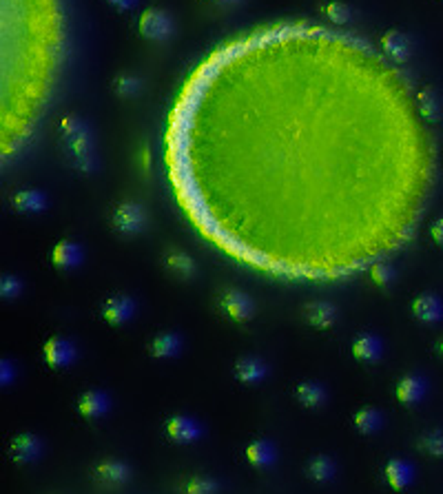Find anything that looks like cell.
Here are the masks:
<instances>
[{
  "label": "cell",
  "instance_id": "obj_2",
  "mask_svg": "<svg viewBox=\"0 0 443 494\" xmlns=\"http://www.w3.org/2000/svg\"><path fill=\"white\" fill-rule=\"evenodd\" d=\"M145 209L136 202H120L111 211V228L120 235H138L145 228Z\"/></svg>",
  "mask_w": 443,
  "mask_h": 494
},
{
  "label": "cell",
  "instance_id": "obj_12",
  "mask_svg": "<svg viewBox=\"0 0 443 494\" xmlns=\"http://www.w3.org/2000/svg\"><path fill=\"white\" fill-rule=\"evenodd\" d=\"M426 395V382L416 375H408L397 384V399L406 406L419 404Z\"/></svg>",
  "mask_w": 443,
  "mask_h": 494
},
{
  "label": "cell",
  "instance_id": "obj_36",
  "mask_svg": "<svg viewBox=\"0 0 443 494\" xmlns=\"http://www.w3.org/2000/svg\"><path fill=\"white\" fill-rule=\"evenodd\" d=\"M217 3H242V0H217Z\"/></svg>",
  "mask_w": 443,
  "mask_h": 494
},
{
  "label": "cell",
  "instance_id": "obj_17",
  "mask_svg": "<svg viewBox=\"0 0 443 494\" xmlns=\"http://www.w3.org/2000/svg\"><path fill=\"white\" fill-rule=\"evenodd\" d=\"M386 481L388 486L393 490H403L412 484V465L401 461V459H395L386 465Z\"/></svg>",
  "mask_w": 443,
  "mask_h": 494
},
{
  "label": "cell",
  "instance_id": "obj_6",
  "mask_svg": "<svg viewBox=\"0 0 443 494\" xmlns=\"http://www.w3.org/2000/svg\"><path fill=\"white\" fill-rule=\"evenodd\" d=\"M75 357V348L64 337H51L45 344V359L51 368H67Z\"/></svg>",
  "mask_w": 443,
  "mask_h": 494
},
{
  "label": "cell",
  "instance_id": "obj_31",
  "mask_svg": "<svg viewBox=\"0 0 443 494\" xmlns=\"http://www.w3.org/2000/svg\"><path fill=\"white\" fill-rule=\"evenodd\" d=\"M187 494H213L215 492V484L211 479H191L184 486Z\"/></svg>",
  "mask_w": 443,
  "mask_h": 494
},
{
  "label": "cell",
  "instance_id": "obj_21",
  "mask_svg": "<svg viewBox=\"0 0 443 494\" xmlns=\"http://www.w3.org/2000/svg\"><path fill=\"white\" fill-rule=\"evenodd\" d=\"M264 375H266V366L255 357H246V359L238 361V366H235V377L244 384H255L259 379H264Z\"/></svg>",
  "mask_w": 443,
  "mask_h": 494
},
{
  "label": "cell",
  "instance_id": "obj_28",
  "mask_svg": "<svg viewBox=\"0 0 443 494\" xmlns=\"http://www.w3.org/2000/svg\"><path fill=\"white\" fill-rule=\"evenodd\" d=\"M421 450L430 457H443V433L437 430V433H430L421 439Z\"/></svg>",
  "mask_w": 443,
  "mask_h": 494
},
{
  "label": "cell",
  "instance_id": "obj_26",
  "mask_svg": "<svg viewBox=\"0 0 443 494\" xmlns=\"http://www.w3.org/2000/svg\"><path fill=\"white\" fill-rule=\"evenodd\" d=\"M335 474V465L331 459L326 457H317L308 463V477L312 481H317V484H326V481H331Z\"/></svg>",
  "mask_w": 443,
  "mask_h": 494
},
{
  "label": "cell",
  "instance_id": "obj_13",
  "mask_svg": "<svg viewBox=\"0 0 443 494\" xmlns=\"http://www.w3.org/2000/svg\"><path fill=\"white\" fill-rule=\"evenodd\" d=\"M109 408V399L100 390H87V393L78 399V410H80L82 417L87 419H98L102 417Z\"/></svg>",
  "mask_w": 443,
  "mask_h": 494
},
{
  "label": "cell",
  "instance_id": "obj_7",
  "mask_svg": "<svg viewBox=\"0 0 443 494\" xmlns=\"http://www.w3.org/2000/svg\"><path fill=\"white\" fill-rule=\"evenodd\" d=\"M412 315L423 324H437L443 319V302L433 293H421L412 302Z\"/></svg>",
  "mask_w": 443,
  "mask_h": 494
},
{
  "label": "cell",
  "instance_id": "obj_14",
  "mask_svg": "<svg viewBox=\"0 0 443 494\" xmlns=\"http://www.w3.org/2000/svg\"><path fill=\"white\" fill-rule=\"evenodd\" d=\"M96 481L100 486H122L129 479V467L122 461H104L96 467Z\"/></svg>",
  "mask_w": 443,
  "mask_h": 494
},
{
  "label": "cell",
  "instance_id": "obj_24",
  "mask_svg": "<svg viewBox=\"0 0 443 494\" xmlns=\"http://www.w3.org/2000/svg\"><path fill=\"white\" fill-rule=\"evenodd\" d=\"M416 100H419V111L428 122H437L441 118V102L433 89H421Z\"/></svg>",
  "mask_w": 443,
  "mask_h": 494
},
{
  "label": "cell",
  "instance_id": "obj_19",
  "mask_svg": "<svg viewBox=\"0 0 443 494\" xmlns=\"http://www.w3.org/2000/svg\"><path fill=\"white\" fill-rule=\"evenodd\" d=\"M164 266L168 268V273H173V275L180 277V279H191V277L195 275V264H193V259L187 257L184 253H180V251L166 253V257H164Z\"/></svg>",
  "mask_w": 443,
  "mask_h": 494
},
{
  "label": "cell",
  "instance_id": "obj_34",
  "mask_svg": "<svg viewBox=\"0 0 443 494\" xmlns=\"http://www.w3.org/2000/svg\"><path fill=\"white\" fill-rule=\"evenodd\" d=\"M430 238H433L439 246H443V215L435 219V224L430 226Z\"/></svg>",
  "mask_w": 443,
  "mask_h": 494
},
{
  "label": "cell",
  "instance_id": "obj_3",
  "mask_svg": "<svg viewBox=\"0 0 443 494\" xmlns=\"http://www.w3.org/2000/svg\"><path fill=\"white\" fill-rule=\"evenodd\" d=\"M140 34L149 38V41H166L173 34V18L166 14L164 9H147L142 11L140 22H138Z\"/></svg>",
  "mask_w": 443,
  "mask_h": 494
},
{
  "label": "cell",
  "instance_id": "obj_22",
  "mask_svg": "<svg viewBox=\"0 0 443 494\" xmlns=\"http://www.w3.org/2000/svg\"><path fill=\"white\" fill-rule=\"evenodd\" d=\"M246 457H249V461L255 467H268L275 463V448L268 441H255L246 450Z\"/></svg>",
  "mask_w": 443,
  "mask_h": 494
},
{
  "label": "cell",
  "instance_id": "obj_33",
  "mask_svg": "<svg viewBox=\"0 0 443 494\" xmlns=\"http://www.w3.org/2000/svg\"><path fill=\"white\" fill-rule=\"evenodd\" d=\"M14 363L7 361V359H0V388L7 386L14 382Z\"/></svg>",
  "mask_w": 443,
  "mask_h": 494
},
{
  "label": "cell",
  "instance_id": "obj_11",
  "mask_svg": "<svg viewBox=\"0 0 443 494\" xmlns=\"http://www.w3.org/2000/svg\"><path fill=\"white\" fill-rule=\"evenodd\" d=\"M382 49L386 51V54L397 60V62H403V60H408L410 58V51H412V45L408 41V36L406 34H401L397 29H390L382 36Z\"/></svg>",
  "mask_w": 443,
  "mask_h": 494
},
{
  "label": "cell",
  "instance_id": "obj_25",
  "mask_svg": "<svg viewBox=\"0 0 443 494\" xmlns=\"http://www.w3.org/2000/svg\"><path fill=\"white\" fill-rule=\"evenodd\" d=\"M382 423H384L382 414L377 412L375 408H363V410H359V412L355 414L357 430L366 433V435H368V433H375V430H379Z\"/></svg>",
  "mask_w": 443,
  "mask_h": 494
},
{
  "label": "cell",
  "instance_id": "obj_18",
  "mask_svg": "<svg viewBox=\"0 0 443 494\" xmlns=\"http://www.w3.org/2000/svg\"><path fill=\"white\" fill-rule=\"evenodd\" d=\"M180 348H182V342H180V337L173 335V333L158 335V337H155V340L151 342V346H149L151 355H153V357H158V359L175 357V355L180 353Z\"/></svg>",
  "mask_w": 443,
  "mask_h": 494
},
{
  "label": "cell",
  "instance_id": "obj_15",
  "mask_svg": "<svg viewBox=\"0 0 443 494\" xmlns=\"http://www.w3.org/2000/svg\"><path fill=\"white\" fill-rule=\"evenodd\" d=\"M11 206H14L18 213H41L47 206V198H45V193L36 191V189H24V191L14 193Z\"/></svg>",
  "mask_w": 443,
  "mask_h": 494
},
{
  "label": "cell",
  "instance_id": "obj_32",
  "mask_svg": "<svg viewBox=\"0 0 443 494\" xmlns=\"http://www.w3.org/2000/svg\"><path fill=\"white\" fill-rule=\"evenodd\" d=\"M370 277H372L375 284H379V286H390V282H393V277H395V273H393V268H390V266L379 264V266H372Z\"/></svg>",
  "mask_w": 443,
  "mask_h": 494
},
{
  "label": "cell",
  "instance_id": "obj_9",
  "mask_svg": "<svg viewBox=\"0 0 443 494\" xmlns=\"http://www.w3.org/2000/svg\"><path fill=\"white\" fill-rule=\"evenodd\" d=\"M41 441H38L34 435H20L11 441L9 446V454L16 463H34L38 457H41Z\"/></svg>",
  "mask_w": 443,
  "mask_h": 494
},
{
  "label": "cell",
  "instance_id": "obj_35",
  "mask_svg": "<svg viewBox=\"0 0 443 494\" xmlns=\"http://www.w3.org/2000/svg\"><path fill=\"white\" fill-rule=\"evenodd\" d=\"M107 3L115 9H120V11H126V9H133L138 5V0H107Z\"/></svg>",
  "mask_w": 443,
  "mask_h": 494
},
{
  "label": "cell",
  "instance_id": "obj_8",
  "mask_svg": "<svg viewBox=\"0 0 443 494\" xmlns=\"http://www.w3.org/2000/svg\"><path fill=\"white\" fill-rule=\"evenodd\" d=\"M51 262H54V266L60 270H71L75 266H80L82 249L75 242L62 240L54 246V251H51Z\"/></svg>",
  "mask_w": 443,
  "mask_h": 494
},
{
  "label": "cell",
  "instance_id": "obj_27",
  "mask_svg": "<svg viewBox=\"0 0 443 494\" xmlns=\"http://www.w3.org/2000/svg\"><path fill=\"white\" fill-rule=\"evenodd\" d=\"M113 91L118 96H122V98H129V96H136L138 91H140V80L136 75H129V73H122V75H118L113 80Z\"/></svg>",
  "mask_w": 443,
  "mask_h": 494
},
{
  "label": "cell",
  "instance_id": "obj_5",
  "mask_svg": "<svg viewBox=\"0 0 443 494\" xmlns=\"http://www.w3.org/2000/svg\"><path fill=\"white\" fill-rule=\"evenodd\" d=\"M136 313V302L131 297L126 295H115V297H109L107 302L102 306V317L107 319L109 324H115V326H120V324L129 321Z\"/></svg>",
  "mask_w": 443,
  "mask_h": 494
},
{
  "label": "cell",
  "instance_id": "obj_30",
  "mask_svg": "<svg viewBox=\"0 0 443 494\" xmlns=\"http://www.w3.org/2000/svg\"><path fill=\"white\" fill-rule=\"evenodd\" d=\"M20 295V282L14 275H0V300H14Z\"/></svg>",
  "mask_w": 443,
  "mask_h": 494
},
{
  "label": "cell",
  "instance_id": "obj_16",
  "mask_svg": "<svg viewBox=\"0 0 443 494\" xmlns=\"http://www.w3.org/2000/svg\"><path fill=\"white\" fill-rule=\"evenodd\" d=\"M304 315H306L308 324H312L315 328H328L337 319V310L328 302H315V304H308L304 308Z\"/></svg>",
  "mask_w": 443,
  "mask_h": 494
},
{
  "label": "cell",
  "instance_id": "obj_29",
  "mask_svg": "<svg viewBox=\"0 0 443 494\" xmlns=\"http://www.w3.org/2000/svg\"><path fill=\"white\" fill-rule=\"evenodd\" d=\"M324 14H326V18H331L333 22L342 24V22H346L350 18V9L344 3H340V0H333V3L324 5Z\"/></svg>",
  "mask_w": 443,
  "mask_h": 494
},
{
  "label": "cell",
  "instance_id": "obj_20",
  "mask_svg": "<svg viewBox=\"0 0 443 494\" xmlns=\"http://www.w3.org/2000/svg\"><path fill=\"white\" fill-rule=\"evenodd\" d=\"M382 342L377 340L375 335H361L357 337V342L353 344V353L361 361H377L382 357Z\"/></svg>",
  "mask_w": 443,
  "mask_h": 494
},
{
  "label": "cell",
  "instance_id": "obj_23",
  "mask_svg": "<svg viewBox=\"0 0 443 494\" xmlns=\"http://www.w3.org/2000/svg\"><path fill=\"white\" fill-rule=\"evenodd\" d=\"M295 395H297V401L302 406L306 408H319L324 401H326V393H324V388L317 386V384H310V382H304V384H299L297 390H295Z\"/></svg>",
  "mask_w": 443,
  "mask_h": 494
},
{
  "label": "cell",
  "instance_id": "obj_4",
  "mask_svg": "<svg viewBox=\"0 0 443 494\" xmlns=\"http://www.w3.org/2000/svg\"><path fill=\"white\" fill-rule=\"evenodd\" d=\"M219 308L233 321H249L253 317V302L242 291H224L219 295Z\"/></svg>",
  "mask_w": 443,
  "mask_h": 494
},
{
  "label": "cell",
  "instance_id": "obj_10",
  "mask_svg": "<svg viewBox=\"0 0 443 494\" xmlns=\"http://www.w3.org/2000/svg\"><path fill=\"white\" fill-rule=\"evenodd\" d=\"M166 437L175 444H191L200 437V426L189 417H173L166 421Z\"/></svg>",
  "mask_w": 443,
  "mask_h": 494
},
{
  "label": "cell",
  "instance_id": "obj_1",
  "mask_svg": "<svg viewBox=\"0 0 443 494\" xmlns=\"http://www.w3.org/2000/svg\"><path fill=\"white\" fill-rule=\"evenodd\" d=\"M58 133L69 162L80 173H94L98 160L94 151V138H91L87 122L78 115H64L58 124Z\"/></svg>",
  "mask_w": 443,
  "mask_h": 494
},
{
  "label": "cell",
  "instance_id": "obj_37",
  "mask_svg": "<svg viewBox=\"0 0 443 494\" xmlns=\"http://www.w3.org/2000/svg\"><path fill=\"white\" fill-rule=\"evenodd\" d=\"M441 353H443V344H441Z\"/></svg>",
  "mask_w": 443,
  "mask_h": 494
}]
</instances>
